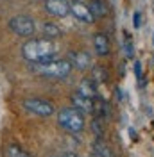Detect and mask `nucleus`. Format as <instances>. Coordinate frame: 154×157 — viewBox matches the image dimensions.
<instances>
[{"label": "nucleus", "mask_w": 154, "mask_h": 157, "mask_svg": "<svg viewBox=\"0 0 154 157\" xmlns=\"http://www.w3.org/2000/svg\"><path fill=\"white\" fill-rule=\"evenodd\" d=\"M58 52V45L47 38H39V39H30L22 47V56L25 61H29L32 64L38 63H45L48 59H54Z\"/></svg>", "instance_id": "obj_1"}, {"label": "nucleus", "mask_w": 154, "mask_h": 157, "mask_svg": "<svg viewBox=\"0 0 154 157\" xmlns=\"http://www.w3.org/2000/svg\"><path fill=\"white\" fill-rule=\"evenodd\" d=\"M34 70L39 75L48 78H65L70 75L72 71V64L67 59H48L45 63H38L34 64Z\"/></svg>", "instance_id": "obj_2"}, {"label": "nucleus", "mask_w": 154, "mask_h": 157, "mask_svg": "<svg viewBox=\"0 0 154 157\" xmlns=\"http://www.w3.org/2000/svg\"><path fill=\"white\" fill-rule=\"evenodd\" d=\"M58 123H59V127H63L67 132H72V134L81 132V130L84 128V125H86L84 114L79 113V111L74 109V107L61 109L59 114H58Z\"/></svg>", "instance_id": "obj_3"}, {"label": "nucleus", "mask_w": 154, "mask_h": 157, "mask_svg": "<svg viewBox=\"0 0 154 157\" xmlns=\"http://www.w3.org/2000/svg\"><path fill=\"white\" fill-rule=\"evenodd\" d=\"M9 29L16 36L29 38V36L34 34L36 25H34V20L30 18V16H27V14H18V16H13L9 20Z\"/></svg>", "instance_id": "obj_4"}, {"label": "nucleus", "mask_w": 154, "mask_h": 157, "mask_svg": "<svg viewBox=\"0 0 154 157\" xmlns=\"http://www.w3.org/2000/svg\"><path fill=\"white\" fill-rule=\"evenodd\" d=\"M23 107H25V111H29L32 114H38V116H50L56 111L54 104L50 100H45V98H25Z\"/></svg>", "instance_id": "obj_5"}, {"label": "nucleus", "mask_w": 154, "mask_h": 157, "mask_svg": "<svg viewBox=\"0 0 154 157\" xmlns=\"http://www.w3.org/2000/svg\"><path fill=\"white\" fill-rule=\"evenodd\" d=\"M67 61L72 64V68H77L81 71H84V70H88L91 66V57L84 50H70Z\"/></svg>", "instance_id": "obj_6"}, {"label": "nucleus", "mask_w": 154, "mask_h": 157, "mask_svg": "<svg viewBox=\"0 0 154 157\" xmlns=\"http://www.w3.org/2000/svg\"><path fill=\"white\" fill-rule=\"evenodd\" d=\"M45 11L52 16L63 18L70 14V2L68 0H45Z\"/></svg>", "instance_id": "obj_7"}, {"label": "nucleus", "mask_w": 154, "mask_h": 157, "mask_svg": "<svg viewBox=\"0 0 154 157\" xmlns=\"http://www.w3.org/2000/svg\"><path fill=\"white\" fill-rule=\"evenodd\" d=\"M70 13L74 14V18L79 20L81 23H93L95 20L91 16V13L88 9L86 4H83V2H79V0H74V2H70Z\"/></svg>", "instance_id": "obj_8"}, {"label": "nucleus", "mask_w": 154, "mask_h": 157, "mask_svg": "<svg viewBox=\"0 0 154 157\" xmlns=\"http://www.w3.org/2000/svg\"><path fill=\"white\" fill-rule=\"evenodd\" d=\"M70 100H72L74 109H77L79 113H83V114H93V100L91 98H88L84 95H81L79 91H75V93L70 95Z\"/></svg>", "instance_id": "obj_9"}, {"label": "nucleus", "mask_w": 154, "mask_h": 157, "mask_svg": "<svg viewBox=\"0 0 154 157\" xmlns=\"http://www.w3.org/2000/svg\"><path fill=\"white\" fill-rule=\"evenodd\" d=\"M93 47H95L97 54L99 56H107L109 54V50H111V45H109V39H107L106 34H102V32H97L95 36H93Z\"/></svg>", "instance_id": "obj_10"}, {"label": "nucleus", "mask_w": 154, "mask_h": 157, "mask_svg": "<svg viewBox=\"0 0 154 157\" xmlns=\"http://www.w3.org/2000/svg\"><path fill=\"white\" fill-rule=\"evenodd\" d=\"M77 91H79L81 95H84V97L91 98V100H95L97 98V84L91 80V78H83Z\"/></svg>", "instance_id": "obj_11"}, {"label": "nucleus", "mask_w": 154, "mask_h": 157, "mask_svg": "<svg viewBox=\"0 0 154 157\" xmlns=\"http://www.w3.org/2000/svg\"><path fill=\"white\" fill-rule=\"evenodd\" d=\"M88 9H90V13H91L93 20L107 16V7H106V4H104L102 0H91V2L88 4Z\"/></svg>", "instance_id": "obj_12"}, {"label": "nucleus", "mask_w": 154, "mask_h": 157, "mask_svg": "<svg viewBox=\"0 0 154 157\" xmlns=\"http://www.w3.org/2000/svg\"><path fill=\"white\" fill-rule=\"evenodd\" d=\"M93 154L97 157H115V152L111 150V147L107 143H104L102 139H97L93 143Z\"/></svg>", "instance_id": "obj_13"}, {"label": "nucleus", "mask_w": 154, "mask_h": 157, "mask_svg": "<svg viewBox=\"0 0 154 157\" xmlns=\"http://www.w3.org/2000/svg\"><path fill=\"white\" fill-rule=\"evenodd\" d=\"M107 78H109V75H107V70L102 68L100 64H97V66H93L91 68V80L93 82H107Z\"/></svg>", "instance_id": "obj_14"}, {"label": "nucleus", "mask_w": 154, "mask_h": 157, "mask_svg": "<svg viewBox=\"0 0 154 157\" xmlns=\"http://www.w3.org/2000/svg\"><path fill=\"white\" fill-rule=\"evenodd\" d=\"M43 36L47 39L58 38V36H61V30H59L56 25H52V23H45V25H43Z\"/></svg>", "instance_id": "obj_15"}, {"label": "nucleus", "mask_w": 154, "mask_h": 157, "mask_svg": "<svg viewBox=\"0 0 154 157\" xmlns=\"http://www.w3.org/2000/svg\"><path fill=\"white\" fill-rule=\"evenodd\" d=\"M6 155H7V157H32V155H29L27 152H23L22 148L14 147V145L7 147V150H6Z\"/></svg>", "instance_id": "obj_16"}, {"label": "nucleus", "mask_w": 154, "mask_h": 157, "mask_svg": "<svg viewBox=\"0 0 154 157\" xmlns=\"http://www.w3.org/2000/svg\"><path fill=\"white\" fill-rule=\"evenodd\" d=\"M125 36H127V34H125ZM124 48H125V56H127V57H133V56H135V47H133V43H131L129 36H127L125 41H124Z\"/></svg>", "instance_id": "obj_17"}, {"label": "nucleus", "mask_w": 154, "mask_h": 157, "mask_svg": "<svg viewBox=\"0 0 154 157\" xmlns=\"http://www.w3.org/2000/svg\"><path fill=\"white\" fill-rule=\"evenodd\" d=\"M135 73H136V77L138 78H142V64H140L138 61L135 63Z\"/></svg>", "instance_id": "obj_18"}, {"label": "nucleus", "mask_w": 154, "mask_h": 157, "mask_svg": "<svg viewBox=\"0 0 154 157\" xmlns=\"http://www.w3.org/2000/svg\"><path fill=\"white\" fill-rule=\"evenodd\" d=\"M135 27H140V13H135Z\"/></svg>", "instance_id": "obj_19"}, {"label": "nucleus", "mask_w": 154, "mask_h": 157, "mask_svg": "<svg viewBox=\"0 0 154 157\" xmlns=\"http://www.w3.org/2000/svg\"><path fill=\"white\" fill-rule=\"evenodd\" d=\"M65 157H81V155H77V154H72V152H68V154H65Z\"/></svg>", "instance_id": "obj_20"}]
</instances>
